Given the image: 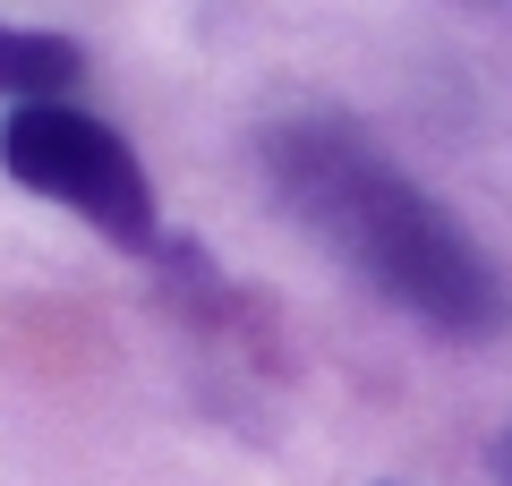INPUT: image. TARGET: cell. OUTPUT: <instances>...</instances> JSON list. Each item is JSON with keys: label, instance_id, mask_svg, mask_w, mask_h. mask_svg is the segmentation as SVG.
<instances>
[{"label": "cell", "instance_id": "obj_2", "mask_svg": "<svg viewBox=\"0 0 512 486\" xmlns=\"http://www.w3.org/2000/svg\"><path fill=\"white\" fill-rule=\"evenodd\" d=\"M0 171L26 197H52L77 222H94L111 248H154V180L137 162V145L111 120H94L86 103H69V94L9 103V120H0Z\"/></svg>", "mask_w": 512, "mask_h": 486}, {"label": "cell", "instance_id": "obj_3", "mask_svg": "<svg viewBox=\"0 0 512 486\" xmlns=\"http://www.w3.org/2000/svg\"><path fill=\"white\" fill-rule=\"evenodd\" d=\"M77 43L69 35H43V26H0V94L9 103H52V94L77 86Z\"/></svg>", "mask_w": 512, "mask_h": 486}, {"label": "cell", "instance_id": "obj_4", "mask_svg": "<svg viewBox=\"0 0 512 486\" xmlns=\"http://www.w3.org/2000/svg\"><path fill=\"white\" fill-rule=\"evenodd\" d=\"M495 478L512 486V418H504V435H495Z\"/></svg>", "mask_w": 512, "mask_h": 486}, {"label": "cell", "instance_id": "obj_1", "mask_svg": "<svg viewBox=\"0 0 512 486\" xmlns=\"http://www.w3.org/2000/svg\"><path fill=\"white\" fill-rule=\"evenodd\" d=\"M265 180L274 205L333 248L376 299H393L402 316H419L444 342H495L512 324V290L495 273V256L470 239V222L453 205H436L402 162H384L333 111H299L265 137Z\"/></svg>", "mask_w": 512, "mask_h": 486}]
</instances>
